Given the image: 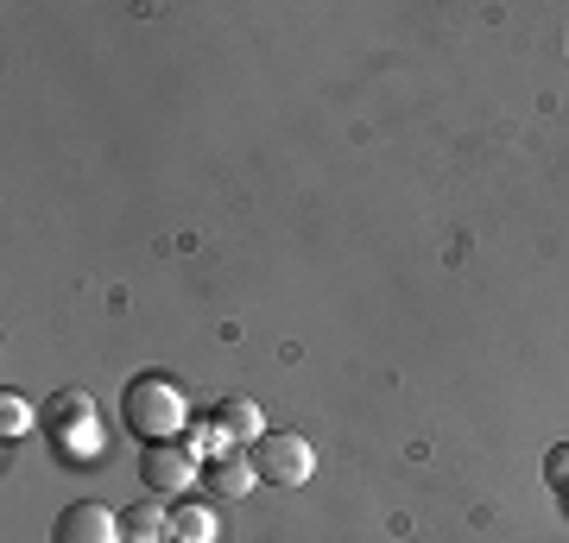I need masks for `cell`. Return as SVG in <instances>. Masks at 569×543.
I'll return each instance as SVG.
<instances>
[{
  "label": "cell",
  "instance_id": "6da1fadb",
  "mask_svg": "<svg viewBox=\"0 0 569 543\" xmlns=\"http://www.w3.org/2000/svg\"><path fill=\"white\" fill-rule=\"evenodd\" d=\"M183 418H190L183 385L164 380V373H140V380L121 392V423L140 436V443H178Z\"/></svg>",
  "mask_w": 569,
  "mask_h": 543
},
{
  "label": "cell",
  "instance_id": "7a4b0ae2",
  "mask_svg": "<svg viewBox=\"0 0 569 543\" xmlns=\"http://www.w3.org/2000/svg\"><path fill=\"white\" fill-rule=\"evenodd\" d=\"M39 423H44V436H51V449H58V462L89 467L96 455H102V418H96V399L77 392V385H63L58 399L39 411Z\"/></svg>",
  "mask_w": 569,
  "mask_h": 543
},
{
  "label": "cell",
  "instance_id": "3957f363",
  "mask_svg": "<svg viewBox=\"0 0 569 543\" xmlns=\"http://www.w3.org/2000/svg\"><path fill=\"white\" fill-rule=\"evenodd\" d=\"M247 462H253V474H260L272 493H298V486H310V474H317V455H310L305 436H291V430H279V436H260V443L247 449Z\"/></svg>",
  "mask_w": 569,
  "mask_h": 543
},
{
  "label": "cell",
  "instance_id": "277c9868",
  "mask_svg": "<svg viewBox=\"0 0 569 543\" xmlns=\"http://www.w3.org/2000/svg\"><path fill=\"white\" fill-rule=\"evenodd\" d=\"M140 481H146V493H190L203 481V455L190 443H146Z\"/></svg>",
  "mask_w": 569,
  "mask_h": 543
},
{
  "label": "cell",
  "instance_id": "5b68a950",
  "mask_svg": "<svg viewBox=\"0 0 569 543\" xmlns=\"http://www.w3.org/2000/svg\"><path fill=\"white\" fill-rule=\"evenodd\" d=\"M51 543H127V537H121V519H114L108 505L77 500V505H63V512H58Z\"/></svg>",
  "mask_w": 569,
  "mask_h": 543
},
{
  "label": "cell",
  "instance_id": "8992f818",
  "mask_svg": "<svg viewBox=\"0 0 569 543\" xmlns=\"http://www.w3.org/2000/svg\"><path fill=\"white\" fill-rule=\"evenodd\" d=\"M203 481H209V493H222V500H247L260 474H253V462H247V449H234V455L203 462Z\"/></svg>",
  "mask_w": 569,
  "mask_h": 543
},
{
  "label": "cell",
  "instance_id": "52a82bcc",
  "mask_svg": "<svg viewBox=\"0 0 569 543\" xmlns=\"http://www.w3.org/2000/svg\"><path fill=\"white\" fill-rule=\"evenodd\" d=\"M216 423H222L228 436H234V449H241V443L253 449V443L266 436V418H260V404H253V399H241V392L216 404Z\"/></svg>",
  "mask_w": 569,
  "mask_h": 543
},
{
  "label": "cell",
  "instance_id": "ba28073f",
  "mask_svg": "<svg viewBox=\"0 0 569 543\" xmlns=\"http://www.w3.org/2000/svg\"><path fill=\"white\" fill-rule=\"evenodd\" d=\"M121 537L127 543H164V537H171V512L152 505V500L127 505V512H121Z\"/></svg>",
  "mask_w": 569,
  "mask_h": 543
},
{
  "label": "cell",
  "instance_id": "9c48e42d",
  "mask_svg": "<svg viewBox=\"0 0 569 543\" xmlns=\"http://www.w3.org/2000/svg\"><path fill=\"white\" fill-rule=\"evenodd\" d=\"M222 531H216V512L197 500H178L171 505V543H216Z\"/></svg>",
  "mask_w": 569,
  "mask_h": 543
},
{
  "label": "cell",
  "instance_id": "30bf717a",
  "mask_svg": "<svg viewBox=\"0 0 569 543\" xmlns=\"http://www.w3.org/2000/svg\"><path fill=\"white\" fill-rule=\"evenodd\" d=\"M190 449L216 462V455H234V436H228V430H222L216 418H209V423H197V430H190Z\"/></svg>",
  "mask_w": 569,
  "mask_h": 543
},
{
  "label": "cell",
  "instance_id": "8fae6325",
  "mask_svg": "<svg viewBox=\"0 0 569 543\" xmlns=\"http://www.w3.org/2000/svg\"><path fill=\"white\" fill-rule=\"evenodd\" d=\"M26 423H32V411H26V399H20V392H7V399H0V436L13 443V436H20Z\"/></svg>",
  "mask_w": 569,
  "mask_h": 543
},
{
  "label": "cell",
  "instance_id": "7c38bea8",
  "mask_svg": "<svg viewBox=\"0 0 569 543\" xmlns=\"http://www.w3.org/2000/svg\"><path fill=\"white\" fill-rule=\"evenodd\" d=\"M545 481L557 486V493H569V443H557V449L545 455Z\"/></svg>",
  "mask_w": 569,
  "mask_h": 543
}]
</instances>
